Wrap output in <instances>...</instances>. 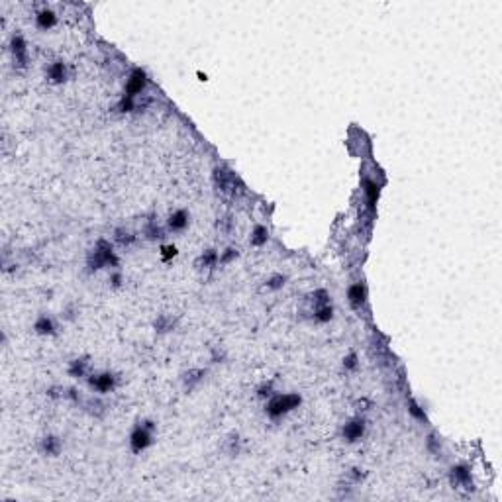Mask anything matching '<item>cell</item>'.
Segmentation results:
<instances>
[{
    "label": "cell",
    "instance_id": "cell-30",
    "mask_svg": "<svg viewBox=\"0 0 502 502\" xmlns=\"http://www.w3.org/2000/svg\"><path fill=\"white\" fill-rule=\"evenodd\" d=\"M228 453H230L231 457H235L240 453V437L238 435H231L230 437V441H228Z\"/></svg>",
    "mask_w": 502,
    "mask_h": 502
},
{
    "label": "cell",
    "instance_id": "cell-24",
    "mask_svg": "<svg viewBox=\"0 0 502 502\" xmlns=\"http://www.w3.org/2000/svg\"><path fill=\"white\" fill-rule=\"evenodd\" d=\"M408 412L416 418V420H428V416H426V412H424V408L414 400V398H408Z\"/></svg>",
    "mask_w": 502,
    "mask_h": 502
},
{
    "label": "cell",
    "instance_id": "cell-22",
    "mask_svg": "<svg viewBox=\"0 0 502 502\" xmlns=\"http://www.w3.org/2000/svg\"><path fill=\"white\" fill-rule=\"evenodd\" d=\"M334 318V308L330 306V304H324V306H320L318 310H314V320L316 322H330Z\"/></svg>",
    "mask_w": 502,
    "mask_h": 502
},
{
    "label": "cell",
    "instance_id": "cell-1",
    "mask_svg": "<svg viewBox=\"0 0 502 502\" xmlns=\"http://www.w3.org/2000/svg\"><path fill=\"white\" fill-rule=\"evenodd\" d=\"M118 265V257L114 255L112 247L106 240H100L96 247L88 253L86 259V267L88 271H98V269H104V267H116Z\"/></svg>",
    "mask_w": 502,
    "mask_h": 502
},
{
    "label": "cell",
    "instance_id": "cell-14",
    "mask_svg": "<svg viewBox=\"0 0 502 502\" xmlns=\"http://www.w3.org/2000/svg\"><path fill=\"white\" fill-rule=\"evenodd\" d=\"M34 330L40 334V336H53L55 334V322L47 316H40L34 324Z\"/></svg>",
    "mask_w": 502,
    "mask_h": 502
},
{
    "label": "cell",
    "instance_id": "cell-10",
    "mask_svg": "<svg viewBox=\"0 0 502 502\" xmlns=\"http://www.w3.org/2000/svg\"><path fill=\"white\" fill-rule=\"evenodd\" d=\"M67 65L63 63V61H55L49 65L47 69V79L49 82H53V84H61V82L67 81Z\"/></svg>",
    "mask_w": 502,
    "mask_h": 502
},
{
    "label": "cell",
    "instance_id": "cell-3",
    "mask_svg": "<svg viewBox=\"0 0 502 502\" xmlns=\"http://www.w3.org/2000/svg\"><path fill=\"white\" fill-rule=\"evenodd\" d=\"M153 422H143V424H137L134 428V432L130 435V448L134 453H141L143 449H147L151 446V437H153Z\"/></svg>",
    "mask_w": 502,
    "mask_h": 502
},
{
    "label": "cell",
    "instance_id": "cell-12",
    "mask_svg": "<svg viewBox=\"0 0 502 502\" xmlns=\"http://www.w3.org/2000/svg\"><path fill=\"white\" fill-rule=\"evenodd\" d=\"M451 481H453V485L469 487V485H471V471H469L465 465H455V467L451 469Z\"/></svg>",
    "mask_w": 502,
    "mask_h": 502
},
{
    "label": "cell",
    "instance_id": "cell-19",
    "mask_svg": "<svg viewBox=\"0 0 502 502\" xmlns=\"http://www.w3.org/2000/svg\"><path fill=\"white\" fill-rule=\"evenodd\" d=\"M363 190H365L367 194V202L371 208H375V202H377V198H379V185L375 183V181H363Z\"/></svg>",
    "mask_w": 502,
    "mask_h": 502
},
{
    "label": "cell",
    "instance_id": "cell-4",
    "mask_svg": "<svg viewBox=\"0 0 502 502\" xmlns=\"http://www.w3.org/2000/svg\"><path fill=\"white\" fill-rule=\"evenodd\" d=\"M10 51H12L14 59V67L24 69L27 63V45L26 40L20 36V34H14L12 40H10Z\"/></svg>",
    "mask_w": 502,
    "mask_h": 502
},
{
    "label": "cell",
    "instance_id": "cell-34",
    "mask_svg": "<svg viewBox=\"0 0 502 502\" xmlns=\"http://www.w3.org/2000/svg\"><path fill=\"white\" fill-rule=\"evenodd\" d=\"M273 394V385L271 382H267V385H263L261 389H259V396H271Z\"/></svg>",
    "mask_w": 502,
    "mask_h": 502
},
{
    "label": "cell",
    "instance_id": "cell-29",
    "mask_svg": "<svg viewBox=\"0 0 502 502\" xmlns=\"http://www.w3.org/2000/svg\"><path fill=\"white\" fill-rule=\"evenodd\" d=\"M357 365H359V361H357L355 353H349L347 357H343V369L345 371H353V369H357Z\"/></svg>",
    "mask_w": 502,
    "mask_h": 502
},
{
    "label": "cell",
    "instance_id": "cell-33",
    "mask_svg": "<svg viewBox=\"0 0 502 502\" xmlns=\"http://www.w3.org/2000/svg\"><path fill=\"white\" fill-rule=\"evenodd\" d=\"M122 281H124V279H122V275H120V273H118V271H116V273H112V275H110V283H112V286H116V288H118V286L122 285Z\"/></svg>",
    "mask_w": 502,
    "mask_h": 502
},
{
    "label": "cell",
    "instance_id": "cell-28",
    "mask_svg": "<svg viewBox=\"0 0 502 502\" xmlns=\"http://www.w3.org/2000/svg\"><path fill=\"white\" fill-rule=\"evenodd\" d=\"M235 257H238V249H235V247H228V249L220 255V263H222V265H228V263H231Z\"/></svg>",
    "mask_w": 502,
    "mask_h": 502
},
{
    "label": "cell",
    "instance_id": "cell-18",
    "mask_svg": "<svg viewBox=\"0 0 502 502\" xmlns=\"http://www.w3.org/2000/svg\"><path fill=\"white\" fill-rule=\"evenodd\" d=\"M86 369H88V359H86V357H79V359L71 361V365H69V375H71V377H84V375H86Z\"/></svg>",
    "mask_w": 502,
    "mask_h": 502
},
{
    "label": "cell",
    "instance_id": "cell-15",
    "mask_svg": "<svg viewBox=\"0 0 502 502\" xmlns=\"http://www.w3.org/2000/svg\"><path fill=\"white\" fill-rule=\"evenodd\" d=\"M218 261H220V257H218L216 249H206L202 255L196 259V263H194V265H196L198 269H210V267H214V265H216Z\"/></svg>",
    "mask_w": 502,
    "mask_h": 502
},
{
    "label": "cell",
    "instance_id": "cell-6",
    "mask_svg": "<svg viewBox=\"0 0 502 502\" xmlns=\"http://www.w3.org/2000/svg\"><path fill=\"white\" fill-rule=\"evenodd\" d=\"M365 430H367V424L363 418H355V420L347 422L343 428H341V435H343V439L345 441H359L363 435H365Z\"/></svg>",
    "mask_w": 502,
    "mask_h": 502
},
{
    "label": "cell",
    "instance_id": "cell-2",
    "mask_svg": "<svg viewBox=\"0 0 502 502\" xmlns=\"http://www.w3.org/2000/svg\"><path fill=\"white\" fill-rule=\"evenodd\" d=\"M300 402H302V398H300V394H275L271 396V400L267 402V408H265V412L271 416V418H281V416H285L288 412H292L294 408L300 406Z\"/></svg>",
    "mask_w": 502,
    "mask_h": 502
},
{
    "label": "cell",
    "instance_id": "cell-27",
    "mask_svg": "<svg viewBox=\"0 0 502 502\" xmlns=\"http://www.w3.org/2000/svg\"><path fill=\"white\" fill-rule=\"evenodd\" d=\"M285 283H286L285 275H273L271 279L267 281V288H271V290H279V288H283Z\"/></svg>",
    "mask_w": 502,
    "mask_h": 502
},
{
    "label": "cell",
    "instance_id": "cell-5",
    "mask_svg": "<svg viewBox=\"0 0 502 502\" xmlns=\"http://www.w3.org/2000/svg\"><path fill=\"white\" fill-rule=\"evenodd\" d=\"M214 181H216V185H218V190L230 192V194L235 192L238 176H235V173L228 171L226 167H216V171H214Z\"/></svg>",
    "mask_w": 502,
    "mask_h": 502
},
{
    "label": "cell",
    "instance_id": "cell-20",
    "mask_svg": "<svg viewBox=\"0 0 502 502\" xmlns=\"http://www.w3.org/2000/svg\"><path fill=\"white\" fill-rule=\"evenodd\" d=\"M267 240H269V230L265 228V226H255L253 231H251V245H255V247H261V245L267 244Z\"/></svg>",
    "mask_w": 502,
    "mask_h": 502
},
{
    "label": "cell",
    "instance_id": "cell-32",
    "mask_svg": "<svg viewBox=\"0 0 502 502\" xmlns=\"http://www.w3.org/2000/svg\"><path fill=\"white\" fill-rule=\"evenodd\" d=\"M176 247L175 245H165L163 249H161V257H163V261H169V259H173V257H176Z\"/></svg>",
    "mask_w": 502,
    "mask_h": 502
},
{
    "label": "cell",
    "instance_id": "cell-31",
    "mask_svg": "<svg viewBox=\"0 0 502 502\" xmlns=\"http://www.w3.org/2000/svg\"><path fill=\"white\" fill-rule=\"evenodd\" d=\"M86 408H88V412H91V414L100 416V414H102V410H104V404H102L100 400H88V402H86Z\"/></svg>",
    "mask_w": 502,
    "mask_h": 502
},
{
    "label": "cell",
    "instance_id": "cell-9",
    "mask_svg": "<svg viewBox=\"0 0 502 502\" xmlns=\"http://www.w3.org/2000/svg\"><path fill=\"white\" fill-rule=\"evenodd\" d=\"M347 300L351 308H361L367 300V286L363 283H355L347 288Z\"/></svg>",
    "mask_w": 502,
    "mask_h": 502
},
{
    "label": "cell",
    "instance_id": "cell-26",
    "mask_svg": "<svg viewBox=\"0 0 502 502\" xmlns=\"http://www.w3.org/2000/svg\"><path fill=\"white\" fill-rule=\"evenodd\" d=\"M145 235H147L150 240H161L165 235V231L161 230L153 220H150V222H147V228H145Z\"/></svg>",
    "mask_w": 502,
    "mask_h": 502
},
{
    "label": "cell",
    "instance_id": "cell-13",
    "mask_svg": "<svg viewBox=\"0 0 502 502\" xmlns=\"http://www.w3.org/2000/svg\"><path fill=\"white\" fill-rule=\"evenodd\" d=\"M36 24H38V27H41V29H49V27H53L55 24H57V16H55V12L53 10H40L38 12V16H36Z\"/></svg>",
    "mask_w": 502,
    "mask_h": 502
},
{
    "label": "cell",
    "instance_id": "cell-7",
    "mask_svg": "<svg viewBox=\"0 0 502 502\" xmlns=\"http://www.w3.org/2000/svg\"><path fill=\"white\" fill-rule=\"evenodd\" d=\"M145 84H147V75H145V71H143V69H134L132 75H130V79H128V82H126V95L137 96L143 88H145Z\"/></svg>",
    "mask_w": 502,
    "mask_h": 502
},
{
    "label": "cell",
    "instance_id": "cell-23",
    "mask_svg": "<svg viewBox=\"0 0 502 502\" xmlns=\"http://www.w3.org/2000/svg\"><path fill=\"white\" fill-rule=\"evenodd\" d=\"M114 240H116V244L120 245H130L136 242V235L132 231L124 230V228H118V230L114 231Z\"/></svg>",
    "mask_w": 502,
    "mask_h": 502
},
{
    "label": "cell",
    "instance_id": "cell-16",
    "mask_svg": "<svg viewBox=\"0 0 502 502\" xmlns=\"http://www.w3.org/2000/svg\"><path fill=\"white\" fill-rule=\"evenodd\" d=\"M204 377H206V369H190V371H187V373L183 375V380H185V387L190 391V389H194Z\"/></svg>",
    "mask_w": 502,
    "mask_h": 502
},
{
    "label": "cell",
    "instance_id": "cell-21",
    "mask_svg": "<svg viewBox=\"0 0 502 502\" xmlns=\"http://www.w3.org/2000/svg\"><path fill=\"white\" fill-rule=\"evenodd\" d=\"M175 326V322H173V318L171 316H165L161 314L155 322H153V328H155V332H159V334H165V332H171Z\"/></svg>",
    "mask_w": 502,
    "mask_h": 502
},
{
    "label": "cell",
    "instance_id": "cell-17",
    "mask_svg": "<svg viewBox=\"0 0 502 502\" xmlns=\"http://www.w3.org/2000/svg\"><path fill=\"white\" fill-rule=\"evenodd\" d=\"M41 451L47 453V455H59V451H61V441H59V437H55V435H45V437L41 439Z\"/></svg>",
    "mask_w": 502,
    "mask_h": 502
},
{
    "label": "cell",
    "instance_id": "cell-25",
    "mask_svg": "<svg viewBox=\"0 0 502 502\" xmlns=\"http://www.w3.org/2000/svg\"><path fill=\"white\" fill-rule=\"evenodd\" d=\"M118 110L120 112H134L136 110V96L124 95L122 100L118 102Z\"/></svg>",
    "mask_w": 502,
    "mask_h": 502
},
{
    "label": "cell",
    "instance_id": "cell-11",
    "mask_svg": "<svg viewBox=\"0 0 502 502\" xmlns=\"http://www.w3.org/2000/svg\"><path fill=\"white\" fill-rule=\"evenodd\" d=\"M167 224H169V228L173 231H183L187 226H189V212H187V210H175V212L169 216Z\"/></svg>",
    "mask_w": 502,
    "mask_h": 502
},
{
    "label": "cell",
    "instance_id": "cell-8",
    "mask_svg": "<svg viewBox=\"0 0 502 502\" xmlns=\"http://www.w3.org/2000/svg\"><path fill=\"white\" fill-rule=\"evenodd\" d=\"M88 385L98 391V393H110L114 387H116V375L114 373H98V375H93L88 379Z\"/></svg>",
    "mask_w": 502,
    "mask_h": 502
}]
</instances>
